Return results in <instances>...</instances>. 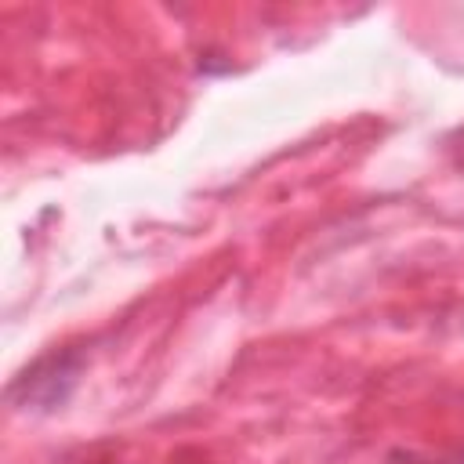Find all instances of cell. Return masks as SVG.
<instances>
[]
</instances>
